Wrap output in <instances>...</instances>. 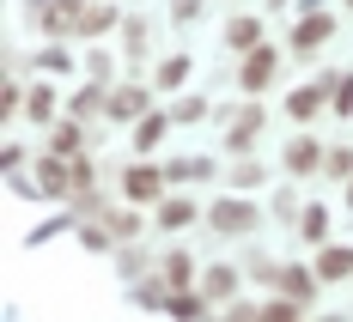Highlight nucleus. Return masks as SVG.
Here are the masks:
<instances>
[{
    "label": "nucleus",
    "instance_id": "11",
    "mask_svg": "<svg viewBox=\"0 0 353 322\" xmlns=\"http://www.w3.org/2000/svg\"><path fill=\"white\" fill-rule=\"evenodd\" d=\"M37 189H43V195H68V189H73V164L43 158V164H37Z\"/></svg>",
    "mask_w": 353,
    "mask_h": 322
},
{
    "label": "nucleus",
    "instance_id": "32",
    "mask_svg": "<svg viewBox=\"0 0 353 322\" xmlns=\"http://www.w3.org/2000/svg\"><path fill=\"white\" fill-rule=\"evenodd\" d=\"M122 36H128V49H134V55L146 49V25H141V19H128V25H122Z\"/></svg>",
    "mask_w": 353,
    "mask_h": 322
},
{
    "label": "nucleus",
    "instance_id": "24",
    "mask_svg": "<svg viewBox=\"0 0 353 322\" xmlns=\"http://www.w3.org/2000/svg\"><path fill=\"white\" fill-rule=\"evenodd\" d=\"M329 104H335V116H353V79H347V73L329 79Z\"/></svg>",
    "mask_w": 353,
    "mask_h": 322
},
{
    "label": "nucleus",
    "instance_id": "17",
    "mask_svg": "<svg viewBox=\"0 0 353 322\" xmlns=\"http://www.w3.org/2000/svg\"><path fill=\"white\" fill-rule=\"evenodd\" d=\"M225 43H232V49H256V43H262V25H256V19H232V25H225Z\"/></svg>",
    "mask_w": 353,
    "mask_h": 322
},
{
    "label": "nucleus",
    "instance_id": "1",
    "mask_svg": "<svg viewBox=\"0 0 353 322\" xmlns=\"http://www.w3.org/2000/svg\"><path fill=\"white\" fill-rule=\"evenodd\" d=\"M79 12H85V0H31V19H37L49 36L79 31Z\"/></svg>",
    "mask_w": 353,
    "mask_h": 322
},
{
    "label": "nucleus",
    "instance_id": "25",
    "mask_svg": "<svg viewBox=\"0 0 353 322\" xmlns=\"http://www.w3.org/2000/svg\"><path fill=\"white\" fill-rule=\"evenodd\" d=\"M37 67H43V73H68V67H73V55L61 49V43H49V49L37 55Z\"/></svg>",
    "mask_w": 353,
    "mask_h": 322
},
{
    "label": "nucleus",
    "instance_id": "20",
    "mask_svg": "<svg viewBox=\"0 0 353 322\" xmlns=\"http://www.w3.org/2000/svg\"><path fill=\"white\" fill-rule=\"evenodd\" d=\"M189 219H195V201H183V195H176V201H159V225H189Z\"/></svg>",
    "mask_w": 353,
    "mask_h": 322
},
{
    "label": "nucleus",
    "instance_id": "3",
    "mask_svg": "<svg viewBox=\"0 0 353 322\" xmlns=\"http://www.w3.org/2000/svg\"><path fill=\"white\" fill-rule=\"evenodd\" d=\"M146 85H116V92H110V104H104V116L110 122H141L146 116Z\"/></svg>",
    "mask_w": 353,
    "mask_h": 322
},
{
    "label": "nucleus",
    "instance_id": "2",
    "mask_svg": "<svg viewBox=\"0 0 353 322\" xmlns=\"http://www.w3.org/2000/svg\"><path fill=\"white\" fill-rule=\"evenodd\" d=\"M274 73H281V55L256 43V49H250V55H244V67H238V85H244V92H262V85H268Z\"/></svg>",
    "mask_w": 353,
    "mask_h": 322
},
{
    "label": "nucleus",
    "instance_id": "21",
    "mask_svg": "<svg viewBox=\"0 0 353 322\" xmlns=\"http://www.w3.org/2000/svg\"><path fill=\"white\" fill-rule=\"evenodd\" d=\"M299 231H305L311 244H323V237H329V207H305V213H299Z\"/></svg>",
    "mask_w": 353,
    "mask_h": 322
},
{
    "label": "nucleus",
    "instance_id": "14",
    "mask_svg": "<svg viewBox=\"0 0 353 322\" xmlns=\"http://www.w3.org/2000/svg\"><path fill=\"white\" fill-rule=\"evenodd\" d=\"M165 177L171 182H201V177H213V158H171Z\"/></svg>",
    "mask_w": 353,
    "mask_h": 322
},
{
    "label": "nucleus",
    "instance_id": "35",
    "mask_svg": "<svg viewBox=\"0 0 353 322\" xmlns=\"http://www.w3.org/2000/svg\"><path fill=\"white\" fill-rule=\"evenodd\" d=\"M347 207H353V177H347Z\"/></svg>",
    "mask_w": 353,
    "mask_h": 322
},
{
    "label": "nucleus",
    "instance_id": "27",
    "mask_svg": "<svg viewBox=\"0 0 353 322\" xmlns=\"http://www.w3.org/2000/svg\"><path fill=\"white\" fill-rule=\"evenodd\" d=\"M104 225H110V237H134V231H141L134 213H104Z\"/></svg>",
    "mask_w": 353,
    "mask_h": 322
},
{
    "label": "nucleus",
    "instance_id": "12",
    "mask_svg": "<svg viewBox=\"0 0 353 322\" xmlns=\"http://www.w3.org/2000/svg\"><path fill=\"white\" fill-rule=\"evenodd\" d=\"M165 286H171V292L195 286V255H189V250H171V255H165Z\"/></svg>",
    "mask_w": 353,
    "mask_h": 322
},
{
    "label": "nucleus",
    "instance_id": "4",
    "mask_svg": "<svg viewBox=\"0 0 353 322\" xmlns=\"http://www.w3.org/2000/svg\"><path fill=\"white\" fill-rule=\"evenodd\" d=\"M159 189H165V171H152V164H128L122 171V195L128 201H159Z\"/></svg>",
    "mask_w": 353,
    "mask_h": 322
},
{
    "label": "nucleus",
    "instance_id": "6",
    "mask_svg": "<svg viewBox=\"0 0 353 322\" xmlns=\"http://www.w3.org/2000/svg\"><path fill=\"white\" fill-rule=\"evenodd\" d=\"M329 36H335V12H311V19L292 31V49H299V55H311V49L329 43Z\"/></svg>",
    "mask_w": 353,
    "mask_h": 322
},
{
    "label": "nucleus",
    "instance_id": "29",
    "mask_svg": "<svg viewBox=\"0 0 353 322\" xmlns=\"http://www.w3.org/2000/svg\"><path fill=\"white\" fill-rule=\"evenodd\" d=\"M183 73H189V55H171V61L159 67V85H183Z\"/></svg>",
    "mask_w": 353,
    "mask_h": 322
},
{
    "label": "nucleus",
    "instance_id": "10",
    "mask_svg": "<svg viewBox=\"0 0 353 322\" xmlns=\"http://www.w3.org/2000/svg\"><path fill=\"white\" fill-rule=\"evenodd\" d=\"M281 292L299 298V304H311L317 298V268H281Z\"/></svg>",
    "mask_w": 353,
    "mask_h": 322
},
{
    "label": "nucleus",
    "instance_id": "16",
    "mask_svg": "<svg viewBox=\"0 0 353 322\" xmlns=\"http://www.w3.org/2000/svg\"><path fill=\"white\" fill-rule=\"evenodd\" d=\"M201 292H208L213 304H225V298H232V292H238V268H213L208 280H201Z\"/></svg>",
    "mask_w": 353,
    "mask_h": 322
},
{
    "label": "nucleus",
    "instance_id": "8",
    "mask_svg": "<svg viewBox=\"0 0 353 322\" xmlns=\"http://www.w3.org/2000/svg\"><path fill=\"white\" fill-rule=\"evenodd\" d=\"M323 98H329V85H299V92L286 98V116H292V122H311V116H323Z\"/></svg>",
    "mask_w": 353,
    "mask_h": 322
},
{
    "label": "nucleus",
    "instance_id": "30",
    "mask_svg": "<svg viewBox=\"0 0 353 322\" xmlns=\"http://www.w3.org/2000/svg\"><path fill=\"white\" fill-rule=\"evenodd\" d=\"M171 19L176 25H195L201 19V0H171Z\"/></svg>",
    "mask_w": 353,
    "mask_h": 322
},
{
    "label": "nucleus",
    "instance_id": "15",
    "mask_svg": "<svg viewBox=\"0 0 353 322\" xmlns=\"http://www.w3.org/2000/svg\"><path fill=\"white\" fill-rule=\"evenodd\" d=\"M110 104V92H104V85H98V79H92V85H85V92H73V116H79V122H92V109H104Z\"/></svg>",
    "mask_w": 353,
    "mask_h": 322
},
{
    "label": "nucleus",
    "instance_id": "37",
    "mask_svg": "<svg viewBox=\"0 0 353 322\" xmlns=\"http://www.w3.org/2000/svg\"><path fill=\"white\" fill-rule=\"evenodd\" d=\"M347 6H353V0H347Z\"/></svg>",
    "mask_w": 353,
    "mask_h": 322
},
{
    "label": "nucleus",
    "instance_id": "5",
    "mask_svg": "<svg viewBox=\"0 0 353 322\" xmlns=\"http://www.w3.org/2000/svg\"><path fill=\"white\" fill-rule=\"evenodd\" d=\"M317 280H353V244H323L317 250Z\"/></svg>",
    "mask_w": 353,
    "mask_h": 322
},
{
    "label": "nucleus",
    "instance_id": "19",
    "mask_svg": "<svg viewBox=\"0 0 353 322\" xmlns=\"http://www.w3.org/2000/svg\"><path fill=\"white\" fill-rule=\"evenodd\" d=\"M165 122H171V109H165V116L146 109L141 122H134V146H159V140H165Z\"/></svg>",
    "mask_w": 353,
    "mask_h": 322
},
{
    "label": "nucleus",
    "instance_id": "31",
    "mask_svg": "<svg viewBox=\"0 0 353 322\" xmlns=\"http://www.w3.org/2000/svg\"><path fill=\"white\" fill-rule=\"evenodd\" d=\"M110 61H116V55H104V49H92V61H85V67H92V79H98V85H110Z\"/></svg>",
    "mask_w": 353,
    "mask_h": 322
},
{
    "label": "nucleus",
    "instance_id": "36",
    "mask_svg": "<svg viewBox=\"0 0 353 322\" xmlns=\"http://www.w3.org/2000/svg\"><path fill=\"white\" fill-rule=\"evenodd\" d=\"M268 6H286V0H268Z\"/></svg>",
    "mask_w": 353,
    "mask_h": 322
},
{
    "label": "nucleus",
    "instance_id": "18",
    "mask_svg": "<svg viewBox=\"0 0 353 322\" xmlns=\"http://www.w3.org/2000/svg\"><path fill=\"white\" fill-rule=\"evenodd\" d=\"M110 25H116V6H85L79 12V36H104Z\"/></svg>",
    "mask_w": 353,
    "mask_h": 322
},
{
    "label": "nucleus",
    "instance_id": "33",
    "mask_svg": "<svg viewBox=\"0 0 353 322\" xmlns=\"http://www.w3.org/2000/svg\"><path fill=\"white\" fill-rule=\"evenodd\" d=\"M79 237H85V250H110V225H104V231H98V225H85Z\"/></svg>",
    "mask_w": 353,
    "mask_h": 322
},
{
    "label": "nucleus",
    "instance_id": "26",
    "mask_svg": "<svg viewBox=\"0 0 353 322\" xmlns=\"http://www.w3.org/2000/svg\"><path fill=\"white\" fill-rule=\"evenodd\" d=\"M55 152H61V158H73V152H79V128H73V122H61V128H55Z\"/></svg>",
    "mask_w": 353,
    "mask_h": 322
},
{
    "label": "nucleus",
    "instance_id": "22",
    "mask_svg": "<svg viewBox=\"0 0 353 322\" xmlns=\"http://www.w3.org/2000/svg\"><path fill=\"white\" fill-rule=\"evenodd\" d=\"M25 116H31V122H49V116H55V92H49V85H37L31 98H25Z\"/></svg>",
    "mask_w": 353,
    "mask_h": 322
},
{
    "label": "nucleus",
    "instance_id": "34",
    "mask_svg": "<svg viewBox=\"0 0 353 322\" xmlns=\"http://www.w3.org/2000/svg\"><path fill=\"white\" fill-rule=\"evenodd\" d=\"M232 177H238V189H256V182H262V164H238Z\"/></svg>",
    "mask_w": 353,
    "mask_h": 322
},
{
    "label": "nucleus",
    "instance_id": "13",
    "mask_svg": "<svg viewBox=\"0 0 353 322\" xmlns=\"http://www.w3.org/2000/svg\"><path fill=\"white\" fill-rule=\"evenodd\" d=\"M256 134H262V109H244V116L232 122V134H225V146H232V152H244V146L256 140Z\"/></svg>",
    "mask_w": 353,
    "mask_h": 322
},
{
    "label": "nucleus",
    "instance_id": "9",
    "mask_svg": "<svg viewBox=\"0 0 353 322\" xmlns=\"http://www.w3.org/2000/svg\"><path fill=\"white\" fill-rule=\"evenodd\" d=\"M256 225V207L244 201H213V231H250Z\"/></svg>",
    "mask_w": 353,
    "mask_h": 322
},
{
    "label": "nucleus",
    "instance_id": "28",
    "mask_svg": "<svg viewBox=\"0 0 353 322\" xmlns=\"http://www.w3.org/2000/svg\"><path fill=\"white\" fill-rule=\"evenodd\" d=\"M208 116V104L201 98H183V104H171V122H201Z\"/></svg>",
    "mask_w": 353,
    "mask_h": 322
},
{
    "label": "nucleus",
    "instance_id": "23",
    "mask_svg": "<svg viewBox=\"0 0 353 322\" xmlns=\"http://www.w3.org/2000/svg\"><path fill=\"white\" fill-rule=\"evenodd\" d=\"M323 171H329L335 182H347V177H353V152H347V146H335V152H323Z\"/></svg>",
    "mask_w": 353,
    "mask_h": 322
},
{
    "label": "nucleus",
    "instance_id": "7",
    "mask_svg": "<svg viewBox=\"0 0 353 322\" xmlns=\"http://www.w3.org/2000/svg\"><path fill=\"white\" fill-rule=\"evenodd\" d=\"M311 171H323V146L317 140H292L286 146V177H311Z\"/></svg>",
    "mask_w": 353,
    "mask_h": 322
}]
</instances>
